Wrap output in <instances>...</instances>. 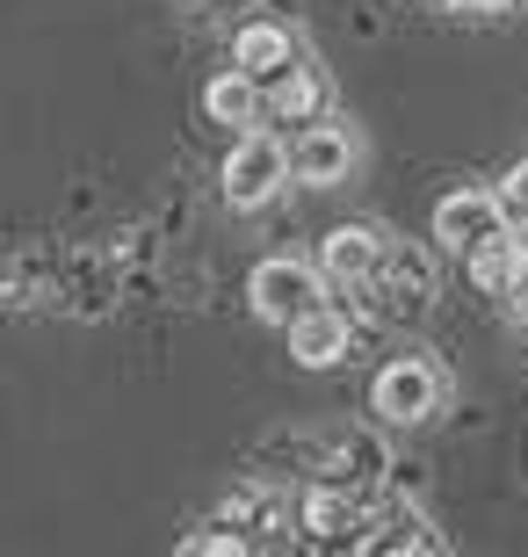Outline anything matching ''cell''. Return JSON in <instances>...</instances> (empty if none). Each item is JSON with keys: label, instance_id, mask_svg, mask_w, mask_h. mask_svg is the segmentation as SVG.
I'll use <instances>...</instances> for the list:
<instances>
[{"label": "cell", "instance_id": "3957f363", "mask_svg": "<svg viewBox=\"0 0 528 557\" xmlns=\"http://www.w3.org/2000/svg\"><path fill=\"white\" fill-rule=\"evenodd\" d=\"M246 305H254V319H268V326L290 333L305 311L326 305V269H305V261L275 253V261H261V269L246 275Z\"/></svg>", "mask_w": 528, "mask_h": 557}, {"label": "cell", "instance_id": "8992f818", "mask_svg": "<svg viewBox=\"0 0 528 557\" xmlns=\"http://www.w3.org/2000/svg\"><path fill=\"white\" fill-rule=\"evenodd\" d=\"M355 160H363V145H355L347 124H305V138H297V182H305V188L347 182Z\"/></svg>", "mask_w": 528, "mask_h": 557}, {"label": "cell", "instance_id": "9c48e42d", "mask_svg": "<svg viewBox=\"0 0 528 557\" xmlns=\"http://www.w3.org/2000/svg\"><path fill=\"white\" fill-rule=\"evenodd\" d=\"M268 81H254L246 65H232V73H218V81L204 87V109H210V124H224V131H254L268 116V95H261Z\"/></svg>", "mask_w": 528, "mask_h": 557}, {"label": "cell", "instance_id": "9a60e30c", "mask_svg": "<svg viewBox=\"0 0 528 557\" xmlns=\"http://www.w3.org/2000/svg\"><path fill=\"white\" fill-rule=\"evenodd\" d=\"M182 550L188 557H240L246 536H240V521H232V529H218V536H182Z\"/></svg>", "mask_w": 528, "mask_h": 557}, {"label": "cell", "instance_id": "7c38bea8", "mask_svg": "<svg viewBox=\"0 0 528 557\" xmlns=\"http://www.w3.org/2000/svg\"><path fill=\"white\" fill-rule=\"evenodd\" d=\"M384 283L398 289V297H434V269H427V253H413V247H391L384 239Z\"/></svg>", "mask_w": 528, "mask_h": 557}, {"label": "cell", "instance_id": "52a82bcc", "mask_svg": "<svg viewBox=\"0 0 528 557\" xmlns=\"http://www.w3.org/2000/svg\"><path fill=\"white\" fill-rule=\"evenodd\" d=\"M464 269H470V283L486 289V297H521L528 289V232L521 225L492 232L478 253H464Z\"/></svg>", "mask_w": 528, "mask_h": 557}, {"label": "cell", "instance_id": "277c9868", "mask_svg": "<svg viewBox=\"0 0 528 557\" xmlns=\"http://www.w3.org/2000/svg\"><path fill=\"white\" fill-rule=\"evenodd\" d=\"M492 232H507L500 188H449L442 203H434V239H442L449 253H478Z\"/></svg>", "mask_w": 528, "mask_h": 557}, {"label": "cell", "instance_id": "4fadbf2b", "mask_svg": "<svg viewBox=\"0 0 528 557\" xmlns=\"http://www.w3.org/2000/svg\"><path fill=\"white\" fill-rule=\"evenodd\" d=\"M347 521H355V499L347 493H311L305 499V529H319V536H341Z\"/></svg>", "mask_w": 528, "mask_h": 557}, {"label": "cell", "instance_id": "ba28073f", "mask_svg": "<svg viewBox=\"0 0 528 557\" xmlns=\"http://www.w3.org/2000/svg\"><path fill=\"white\" fill-rule=\"evenodd\" d=\"M347 348H355V319L333 311V305L305 311V319L290 326V362H297V370H333Z\"/></svg>", "mask_w": 528, "mask_h": 557}, {"label": "cell", "instance_id": "7a4b0ae2", "mask_svg": "<svg viewBox=\"0 0 528 557\" xmlns=\"http://www.w3.org/2000/svg\"><path fill=\"white\" fill-rule=\"evenodd\" d=\"M442 370L427 362V355H391L384 370L369 376V406H377V420H391V428H420V420L442 413Z\"/></svg>", "mask_w": 528, "mask_h": 557}, {"label": "cell", "instance_id": "5bb4252c", "mask_svg": "<svg viewBox=\"0 0 528 557\" xmlns=\"http://www.w3.org/2000/svg\"><path fill=\"white\" fill-rule=\"evenodd\" d=\"M500 203H507V225L528 232V160L507 166V182H500Z\"/></svg>", "mask_w": 528, "mask_h": 557}, {"label": "cell", "instance_id": "5b68a950", "mask_svg": "<svg viewBox=\"0 0 528 557\" xmlns=\"http://www.w3.org/2000/svg\"><path fill=\"white\" fill-rule=\"evenodd\" d=\"M319 269L333 289H355V283H377L384 275V232L369 225H333L319 239Z\"/></svg>", "mask_w": 528, "mask_h": 557}, {"label": "cell", "instance_id": "6da1fadb", "mask_svg": "<svg viewBox=\"0 0 528 557\" xmlns=\"http://www.w3.org/2000/svg\"><path fill=\"white\" fill-rule=\"evenodd\" d=\"M297 174V145H283L275 131H240L232 152H224V203L232 210H261L275 188Z\"/></svg>", "mask_w": 528, "mask_h": 557}, {"label": "cell", "instance_id": "8fae6325", "mask_svg": "<svg viewBox=\"0 0 528 557\" xmlns=\"http://www.w3.org/2000/svg\"><path fill=\"white\" fill-rule=\"evenodd\" d=\"M268 116H283V124H319L326 116V73L319 65H290L283 81H268Z\"/></svg>", "mask_w": 528, "mask_h": 557}, {"label": "cell", "instance_id": "2e32d148", "mask_svg": "<svg viewBox=\"0 0 528 557\" xmlns=\"http://www.w3.org/2000/svg\"><path fill=\"white\" fill-rule=\"evenodd\" d=\"M456 8H478V15H507V8H521V0H456Z\"/></svg>", "mask_w": 528, "mask_h": 557}, {"label": "cell", "instance_id": "30bf717a", "mask_svg": "<svg viewBox=\"0 0 528 557\" xmlns=\"http://www.w3.org/2000/svg\"><path fill=\"white\" fill-rule=\"evenodd\" d=\"M232 65H246L254 81H283L290 65H297V44H290L283 22H246L240 37H232Z\"/></svg>", "mask_w": 528, "mask_h": 557}]
</instances>
